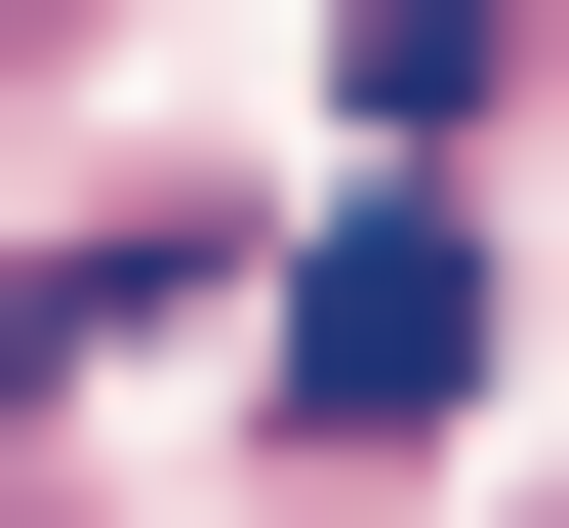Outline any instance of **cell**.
<instances>
[{
  "label": "cell",
  "instance_id": "1",
  "mask_svg": "<svg viewBox=\"0 0 569 528\" xmlns=\"http://www.w3.org/2000/svg\"><path fill=\"white\" fill-rule=\"evenodd\" d=\"M284 407H326V447H448V407H488V245H448V203L284 245Z\"/></svg>",
  "mask_w": 569,
  "mask_h": 528
},
{
  "label": "cell",
  "instance_id": "2",
  "mask_svg": "<svg viewBox=\"0 0 569 528\" xmlns=\"http://www.w3.org/2000/svg\"><path fill=\"white\" fill-rule=\"evenodd\" d=\"M367 122H488V0H367Z\"/></svg>",
  "mask_w": 569,
  "mask_h": 528
},
{
  "label": "cell",
  "instance_id": "3",
  "mask_svg": "<svg viewBox=\"0 0 569 528\" xmlns=\"http://www.w3.org/2000/svg\"><path fill=\"white\" fill-rule=\"evenodd\" d=\"M0 41H82V0H0Z\"/></svg>",
  "mask_w": 569,
  "mask_h": 528
}]
</instances>
